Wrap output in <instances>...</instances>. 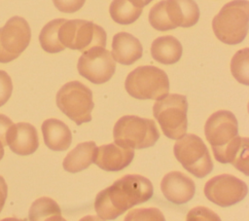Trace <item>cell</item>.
Instances as JSON below:
<instances>
[{"label":"cell","instance_id":"cell-21","mask_svg":"<svg viewBox=\"0 0 249 221\" xmlns=\"http://www.w3.org/2000/svg\"><path fill=\"white\" fill-rule=\"evenodd\" d=\"M96 144L93 141L79 143L64 158L63 168L72 173L88 168L92 164Z\"/></svg>","mask_w":249,"mask_h":221},{"label":"cell","instance_id":"cell-1","mask_svg":"<svg viewBox=\"0 0 249 221\" xmlns=\"http://www.w3.org/2000/svg\"><path fill=\"white\" fill-rule=\"evenodd\" d=\"M153 193V184L148 178L125 174L96 195L94 208L99 218L112 220L132 206L147 202Z\"/></svg>","mask_w":249,"mask_h":221},{"label":"cell","instance_id":"cell-5","mask_svg":"<svg viewBox=\"0 0 249 221\" xmlns=\"http://www.w3.org/2000/svg\"><path fill=\"white\" fill-rule=\"evenodd\" d=\"M187 97L178 93L166 94L153 106V114L163 134L171 139L181 138L187 130Z\"/></svg>","mask_w":249,"mask_h":221},{"label":"cell","instance_id":"cell-6","mask_svg":"<svg viewBox=\"0 0 249 221\" xmlns=\"http://www.w3.org/2000/svg\"><path fill=\"white\" fill-rule=\"evenodd\" d=\"M56 105L77 125L91 121L94 107L91 91L79 81L64 84L56 93Z\"/></svg>","mask_w":249,"mask_h":221},{"label":"cell","instance_id":"cell-7","mask_svg":"<svg viewBox=\"0 0 249 221\" xmlns=\"http://www.w3.org/2000/svg\"><path fill=\"white\" fill-rule=\"evenodd\" d=\"M58 39L65 47L81 52L106 46L105 30L89 20L65 19L58 29Z\"/></svg>","mask_w":249,"mask_h":221},{"label":"cell","instance_id":"cell-13","mask_svg":"<svg viewBox=\"0 0 249 221\" xmlns=\"http://www.w3.org/2000/svg\"><path fill=\"white\" fill-rule=\"evenodd\" d=\"M134 158L132 148L124 147L117 143H109L96 147L92 163L101 169L118 171L126 167Z\"/></svg>","mask_w":249,"mask_h":221},{"label":"cell","instance_id":"cell-15","mask_svg":"<svg viewBox=\"0 0 249 221\" xmlns=\"http://www.w3.org/2000/svg\"><path fill=\"white\" fill-rule=\"evenodd\" d=\"M6 142L15 154L20 156L33 154L39 146V138L35 127L23 122L11 126L6 135Z\"/></svg>","mask_w":249,"mask_h":221},{"label":"cell","instance_id":"cell-12","mask_svg":"<svg viewBox=\"0 0 249 221\" xmlns=\"http://www.w3.org/2000/svg\"><path fill=\"white\" fill-rule=\"evenodd\" d=\"M237 120L232 112L219 110L207 119L204 126V134L212 147L226 145L231 139L237 135Z\"/></svg>","mask_w":249,"mask_h":221},{"label":"cell","instance_id":"cell-25","mask_svg":"<svg viewBox=\"0 0 249 221\" xmlns=\"http://www.w3.org/2000/svg\"><path fill=\"white\" fill-rule=\"evenodd\" d=\"M232 76L239 83L249 85V49L244 48L235 53L231 61Z\"/></svg>","mask_w":249,"mask_h":221},{"label":"cell","instance_id":"cell-26","mask_svg":"<svg viewBox=\"0 0 249 221\" xmlns=\"http://www.w3.org/2000/svg\"><path fill=\"white\" fill-rule=\"evenodd\" d=\"M165 218L163 214L155 207L138 208L127 213L124 220H157L163 221Z\"/></svg>","mask_w":249,"mask_h":221},{"label":"cell","instance_id":"cell-17","mask_svg":"<svg viewBox=\"0 0 249 221\" xmlns=\"http://www.w3.org/2000/svg\"><path fill=\"white\" fill-rule=\"evenodd\" d=\"M164 11L173 29L191 27L199 18V9L194 0H163Z\"/></svg>","mask_w":249,"mask_h":221},{"label":"cell","instance_id":"cell-4","mask_svg":"<svg viewBox=\"0 0 249 221\" xmlns=\"http://www.w3.org/2000/svg\"><path fill=\"white\" fill-rule=\"evenodd\" d=\"M124 87L127 93L136 99H160L168 94L169 80L162 69L144 65L128 73Z\"/></svg>","mask_w":249,"mask_h":221},{"label":"cell","instance_id":"cell-3","mask_svg":"<svg viewBox=\"0 0 249 221\" xmlns=\"http://www.w3.org/2000/svg\"><path fill=\"white\" fill-rule=\"evenodd\" d=\"M115 143L132 149H144L153 146L160 138L156 123L152 119L134 115L121 117L114 126Z\"/></svg>","mask_w":249,"mask_h":221},{"label":"cell","instance_id":"cell-31","mask_svg":"<svg viewBox=\"0 0 249 221\" xmlns=\"http://www.w3.org/2000/svg\"><path fill=\"white\" fill-rule=\"evenodd\" d=\"M7 195H8V186H7L4 178L0 175V212L5 204Z\"/></svg>","mask_w":249,"mask_h":221},{"label":"cell","instance_id":"cell-23","mask_svg":"<svg viewBox=\"0 0 249 221\" xmlns=\"http://www.w3.org/2000/svg\"><path fill=\"white\" fill-rule=\"evenodd\" d=\"M142 7L134 5L130 0H113L109 13L114 21L120 24H130L142 14Z\"/></svg>","mask_w":249,"mask_h":221},{"label":"cell","instance_id":"cell-33","mask_svg":"<svg viewBox=\"0 0 249 221\" xmlns=\"http://www.w3.org/2000/svg\"><path fill=\"white\" fill-rule=\"evenodd\" d=\"M3 156H4V145L0 142V161L2 160Z\"/></svg>","mask_w":249,"mask_h":221},{"label":"cell","instance_id":"cell-2","mask_svg":"<svg viewBox=\"0 0 249 221\" xmlns=\"http://www.w3.org/2000/svg\"><path fill=\"white\" fill-rule=\"evenodd\" d=\"M249 20V2L232 0L220 10L212 20L216 37L228 45L241 43L247 35Z\"/></svg>","mask_w":249,"mask_h":221},{"label":"cell","instance_id":"cell-11","mask_svg":"<svg viewBox=\"0 0 249 221\" xmlns=\"http://www.w3.org/2000/svg\"><path fill=\"white\" fill-rule=\"evenodd\" d=\"M248 193V187L241 179L228 173L216 175L204 186V195L213 203L227 207L242 201Z\"/></svg>","mask_w":249,"mask_h":221},{"label":"cell","instance_id":"cell-19","mask_svg":"<svg viewBox=\"0 0 249 221\" xmlns=\"http://www.w3.org/2000/svg\"><path fill=\"white\" fill-rule=\"evenodd\" d=\"M42 133L44 142L48 148L53 151H64L72 142V134L67 125L54 118L43 122Z\"/></svg>","mask_w":249,"mask_h":221},{"label":"cell","instance_id":"cell-27","mask_svg":"<svg viewBox=\"0 0 249 221\" xmlns=\"http://www.w3.org/2000/svg\"><path fill=\"white\" fill-rule=\"evenodd\" d=\"M189 221H202V220H210V221H217L221 218L212 210L208 209L204 206H196L194 207L189 211L186 217Z\"/></svg>","mask_w":249,"mask_h":221},{"label":"cell","instance_id":"cell-24","mask_svg":"<svg viewBox=\"0 0 249 221\" xmlns=\"http://www.w3.org/2000/svg\"><path fill=\"white\" fill-rule=\"evenodd\" d=\"M65 18H55L49 21L41 30L39 41L42 49L50 54H55L63 51L65 47L58 39V29Z\"/></svg>","mask_w":249,"mask_h":221},{"label":"cell","instance_id":"cell-30","mask_svg":"<svg viewBox=\"0 0 249 221\" xmlns=\"http://www.w3.org/2000/svg\"><path fill=\"white\" fill-rule=\"evenodd\" d=\"M12 125H13V122L10 118H8L3 114H0V142L4 146L7 145L6 135Z\"/></svg>","mask_w":249,"mask_h":221},{"label":"cell","instance_id":"cell-10","mask_svg":"<svg viewBox=\"0 0 249 221\" xmlns=\"http://www.w3.org/2000/svg\"><path fill=\"white\" fill-rule=\"evenodd\" d=\"M77 68L79 74L89 82L104 84L114 75L116 62L111 52L103 47H94L83 52Z\"/></svg>","mask_w":249,"mask_h":221},{"label":"cell","instance_id":"cell-29","mask_svg":"<svg viewBox=\"0 0 249 221\" xmlns=\"http://www.w3.org/2000/svg\"><path fill=\"white\" fill-rule=\"evenodd\" d=\"M55 8L62 13H75L85 4L86 0H53Z\"/></svg>","mask_w":249,"mask_h":221},{"label":"cell","instance_id":"cell-18","mask_svg":"<svg viewBox=\"0 0 249 221\" xmlns=\"http://www.w3.org/2000/svg\"><path fill=\"white\" fill-rule=\"evenodd\" d=\"M111 54L115 61L130 65L142 56L143 48L140 41L132 34L119 32L113 37Z\"/></svg>","mask_w":249,"mask_h":221},{"label":"cell","instance_id":"cell-14","mask_svg":"<svg viewBox=\"0 0 249 221\" xmlns=\"http://www.w3.org/2000/svg\"><path fill=\"white\" fill-rule=\"evenodd\" d=\"M160 189L164 198L176 204L188 203L196 193L195 182L181 171L166 173L160 182Z\"/></svg>","mask_w":249,"mask_h":221},{"label":"cell","instance_id":"cell-9","mask_svg":"<svg viewBox=\"0 0 249 221\" xmlns=\"http://www.w3.org/2000/svg\"><path fill=\"white\" fill-rule=\"evenodd\" d=\"M31 39V30L27 21L20 17L11 18L0 28V62L7 63L27 48Z\"/></svg>","mask_w":249,"mask_h":221},{"label":"cell","instance_id":"cell-20","mask_svg":"<svg viewBox=\"0 0 249 221\" xmlns=\"http://www.w3.org/2000/svg\"><path fill=\"white\" fill-rule=\"evenodd\" d=\"M182 45L171 35L160 36L155 39L151 46L153 58L162 64H173L182 56Z\"/></svg>","mask_w":249,"mask_h":221},{"label":"cell","instance_id":"cell-22","mask_svg":"<svg viewBox=\"0 0 249 221\" xmlns=\"http://www.w3.org/2000/svg\"><path fill=\"white\" fill-rule=\"evenodd\" d=\"M28 218L31 221H63L59 205L49 197L37 199L30 206Z\"/></svg>","mask_w":249,"mask_h":221},{"label":"cell","instance_id":"cell-16","mask_svg":"<svg viewBox=\"0 0 249 221\" xmlns=\"http://www.w3.org/2000/svg\"><path fill=\"white\" fill-rule=\"evenodd\" d=\"M216 161L231 164L244 174H248V138L235 135L226 145L212 147Z\"/></svg>","mask_w":249,"mask_h":221},{"label":"cell","instance_id":"cell-28","mask_svg":"<svg viewBox=\"0 0 249 221\" xmlns=\"http://www.w3.org/2000/svg\"><path fill=\"white\" fill-rule=\"evenodd\" d=\"M13 83L7 72L0 70V107L4 105L12 95Z\"/></svg>","mask_w":249,"mask_h":221},{"label":"cell","instance_id":"cell-32","mask_svg":"<svg viewBox=\"0 0 249 221\" xmlns=\"http://www.w3.org/2000/svg\"><path fill=\"white\" fill-rule=\"evenodd\" d=\"M134 5L138 6V7H144L146 5H148L150 2H152L153 0H130Z\"/></svg>","mask_w":249,"mask_h":221},{"label":"cell","instance_id":"cell-8","mask_svg":"<svg viewBox=\"0 0 249 221\" xmlns=\"http://www.w3.org/2000/svg\"><path fill=\"white\" fill-rule=\"evenodd\" d=\"M173 152L183 167L197 178L205 177L213 169L209 151L202 139L196 134H184L174 144Z\"/></svg>","mask_w":249,"mask_h":221}]
</instances>
